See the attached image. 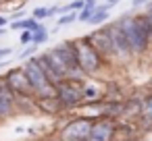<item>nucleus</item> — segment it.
Masks as SVG:
<instances>
[{
	"instance_id": "25",
	"label": "nucleus",
	"mask_w": 152,
	"mask_h": 141,
	"mask_svg": "<svg viewBox=\"0 0 152 141\" xmlns=\"http://www.w3.org/2000/svg\"><path fill=\"white\" fill-rule=\"evenodd\" d=\"M44 141H63V137H61V135L56 133V135H50V137H46Z\"/></svg>"
},
{
	"instance_id": "15",
	"label": "nucleus",
	"mask_w": 152,
	"mask_h": 141,
	"mask_svg": "<svg viewBox=\"0 0 152 141\" xmlns=\"http://www.w3.org/2000/svg\"><path fill=\"white\" fill-rule=\"evenodd\" d=\"M137 124L142 131H152V93L142 98V110H140Z\"/></svg>"
},
{
	"instance_id": "1",
	"label": "nucleus",
	"mask_w": 152,
	"mask_h": 141,
	"mask_svg": "<svg viewBox=\"0 0 152 141\" xmlns=\"http://www.w3.org/2000/svg\"><path fill=\"white\" fill-rule=\"evenodd\" d=\"M117 21L127 35L133 56H144L148 50H152V17L148 13L123 15Z\"/></svg>"
},
{
	"instance_id": "18",
	"label": "nucleus",
	"mask_w": 152,
	"mask_h": 141,
	"mask_svg": "<svg viewBox=\"0 0 152 141\" xmlns=\"http://www.w3.org/2000/svg\"><path fill=\"white\" fill-rule=\"evenodd\" d=\"M31 33H34V44H38V46L46 44L48 38H50V31L46 29V25H42L40 29H36V31H31Z\"/></svg>"
},
{
	"instance_id": "6",
	"label": "nucleus",
	"mask_w": 152,
	"mask_h": 141,
	"mask_svg": "<svg viewBox=\"0 0 152 141\" xmlns=\"http://www.w3.org/2000/svg\"><path fill=\"white\" fill-rule=\"evenodd\" d=\"M36 58H38V64L42 67V71L48 75V79L56 85L58 81H63V79H67L69 77V71H67V67H65V62L58 58V54L50 48V50H46V52H42V54H36Z\"/></svg>"
},
{
	"instance_id": "27",
	"label": "nucleus",
	"mask_w": 152,
	"mask_h": 141,
	"mask_svg": "<svg viewBox=\"0 0 152 141\" xmlns=\"http://www.w3.org/2000/svg\"><path fill=\"white\" fill-rule=\"evenodd\" d=\"M146 13H148V15H150V17H152V2H150V4H148V9H146Z\"/></svg>"
},
{
	"instance_id": "10",
	"label": "nucleus",
	"mask_w": 152,
	"mask_h": 141,
	"mask_svg": "<svg viewBox=\"0 0 152 141\" xmlns=\"http://www.w3.org/2000/svg\"><path fill=\"white\" fill-rule=\"evenodd\" d=\"M56 54H58V58L65 62V67H67V71H69V77H86L81 71H79V64H77V54H75V46H73V40H63V42H58L54 48H52Z\"/></svg>"
},
{
	"instance_id": "16",
	"label": "nucleus",
	"mask_w": 152,
	"mask_h": 141,
	"mask_svg": "<svg viewBox=\"0 0 152 141\" xmlns=\"http://www.w3.org/2000/svg\"><path fill=\"white\" fill-rule=\"evenodd\" d=\"M108 17H110V15H108V11H104V9L98 4V7H96V13L92 15V19H90L88 23H90V25H94V27H102L104 23H108Z\"/></svg>"
},
{
	"instance_id": "21",
	"label": "nucleus",
	"mask_w": 152,
	"mask_h": 141,
	"mask_svg": "<svg viewBox=\"0 0 152 141\" xmlns=\"http://www.w3.org/2000/svg\"><path fill=\"white\" fill-rule=\"evenodd\" d=\"M19 42H21V44H25V46H27V44H34V33H31L29 29H25V31L19 35Z\"/></svg>"
},
{
	"instance_id": "14",
	"label": "nucleus",
	"mask_w": 152,
	"mask_h": 141,
	"mask_svg": "<svg viewBox=\"0 0 152 141\" xmlns=\"http://www.w3.org/2000/svg\"><path fill=\"white\" fill-rule=\"evenodd\" d=\"M140 110H142V98H129V100H123V114H121V120L137 122Z\"/></svg>"
},
{
	"instance_id": "9",
	"label": "nucleus",
	"mask_w": 152,
	"mask_h": 141,
	"mask_svg": "<svg viewBox=\"0 0 152 141\" xmlns=\"http://www.w3.org/2000/svg\"><path fill=\"white\" fill-rule=\"evenodd\" d=\"M92 122H94V120L75 116V118H71V120L58 131V135L63 137V141H88Z\"/></svg>"
},
{
	"instance_id": "19",
	"label": "nucleus",
	"mask_w": 152,
	"mask_h": 141,
	"mask_svg": "<svg viewBox=\"0 0 152 141\" xmlns=\"http://www.w3.org/2000/svg\"><path fill=\"white\" fill-rule=\"evenodd\" d=\"M77 21V13L73 11V13H63L58 19H56V25L58 27H65V25H71V23H75Z\"/></svg>"
},
{
	"instance_id": "29",
	"label": "nucleus",
	"mask_w": 152,
	"mask_h": 141,
	"mask_svg": "<svg viewBox=\"0 0 152 141\" xmlns=\"http://www.w3.org/2000/svg\"><path fill=\"white\" fill-rule=\"evenodd\" d=\"M4 2H7V0H0V4H4Z\"/></svg>"
},
{
	"instance_id": "13",
	"label": "nucleus",
	"mask_w": 152,
	"mask_h": 141,
	"mask_svg": "<svg viewBox=\"0 0 152 141\" xmlns=\"http://www.w3.org/2000/svg\"><path fill=\"white\" fill-rule=\"evenodd\" d=\"M36 108L38 112L42 114H48V116H61L65 112L63 104L58 102L56 95H44V98H36Z\"/></svg>"
},
{
	"instance_id": "24",
	"label": "nucleus",
	"mask_w": 152,
	"mask_h": 141,
	"mask_svg": "<svg viewBox=\"0 0 152 141\" xmlns=\"http://www.w3.org/2000/svg\"><path fill=\"white\" fill-rule=\"evenodd\" d=\"M21 17H23V11H17V13H13V15H11L9 19H11V21H13V19H15V21H19Z\"/></svg>"
},
{
	"instance_id": "12",
	"label": "nucleus",
	"mask_w": 152,
	"mask_h": 141,
	"mask_svg": "<svg viewBox=\"0 0 152 141\" xmlns=\"http://www.w3.org/2000/svg\"><path fill=\"white\" fill-rule=\"evenodd\" d=\"M15 114H19V110H17V95L2 81V77H0V120H7V118H11Z\"/></svg>"
},
{
	"instance_id": "23",
	"label": "nucleus",
	"mask_w": 152,
	"mask_h": 141,
	"mask_svg": "<svg viewBox=\"0 0 152 141\" xmlns=\"http://www.w3.org/2000/svg\"><path fill=\"white\" fill-rule=\"evenodd\" d=\"M7 25H11V19L4 17V15H0V27H7Z\"/></svg>"
},
{
	"instance_id": "17",
	"label": "nucleus",
	"mask_w": 152,
	"mask_h": 141,
	"mask_svg": "<svg viewBox=\"0 0 152 141\" xmlns=\"http://www.w3.org/2000/svg\"><path fill=\"white\" fill-rule=\"evenodd\" d=\"M58 13H61V7H50V9H46V7H38V9L34 11V17H36L38 21H44V19H50V17L58 15Z\"/></svg>"
},
{
	"instance_id": "28",
	"label": "nucleus",
	"mask_w": 152,
	"mask_h": 141,
	"mask_svg": "<svg viewBox=\"0 0 152 141\" xmlns=\"http://www.w3.org/2000/svg\"><path fill=\"white\" fill-rule=\"evenodd\" d=\"M4 33H7V27H0V38H2Z\"/></svg>"
},
{
	"instance_id": "7",
	"label": "nucleus",
	"mask_w": 152,
	"mask_h": 141,
	"mask_svg": "<svg viewBox=\"0 0 152 141\" xmlns=\"http://www.w3.org/2000/svg\"><path fill=\"white\" fill-rule=\"evenodd\" d=\"M104 29H106L108 35H110V42H113V48H115V58H117L119 62H127V60L135 58L133 52H131V46H129V42H127V35H125V31L121 29L119 21H108V23H104Z\"/></svg>"
},
{
	"instance_id": "4",
	"label": "nucleus",
	"mask_w": 152,
	"mask_h": 141,
	"mask_svg": "<svg viewBox=\"0 0 152 141\" xmlns=\"http://www.w3.org/2000/svg\"><path fill=\"white\" fill-rule=\"evenodd\" d=\"M23 69H25V73H27V77H29V81H31V85H34V93H36V98L56 95V87H54V83H52V81L48 79V75L42 71V67L38 64V58H36V56L27 58L25 64H23Z\"/></svg>"
},
{
	"instance_id": "3",
	"label": "nucleus",
	"mask_w": 152,
	"mask_h": 141,
	"mask_svg": "<svg viewBox=\"0 0 152 141\" xmlns=\"http://www.w3.org/2000/svg\"><path fill=\"white\" fill-rule=\"evenodd\" d=\"M88 77H67L63 81H58L56 87V98L63 104L65 112H73L77 106L83 104V83Z\"/></svg>"
},
{
	"instance_id": "20",
	"label": "nucleus",
	"mask_w": 152,
	"mask_h": 141,
	"mask_svg": "<svg viewBox=\"0 0 152 141\" xmlns=\"http://www.w3.org/2000/svg\"><path fill=\"white\" fill-rule=\"evenodd\" d=\"M40 46L38 44H29L23 52H19V60H27V58H31V56H36V50H38Z\"/></svg>"
},
{
	"instance_id": "8",
	"label": "nucleus",
	"mask_w": 152,
	"mask_h": 141,
	"mask_svg": "<svg viewBox=\"0 0 152 141\" xmlns=\"http://www.w3.org/2000/svg\"><path fill=\"white\" fill-rule=\"evenodd\" d=\"M86 40L94 46V50L110 64L113 60H117L115 58V48H113V42H110V35H108V31L104 29V25L102 27H98V29H94L92 33H88L86 35Z\"/></svg>"
},
{
	"instance_id": "11",
	"label": "nucleus",
	"mask_w": 152,
	"mask_h": 141,
	"mask_svg": "<svg viewBox=\"0 0 152 141\" xmlns=\"http://www.w3.org/2000/svg\"><path fill=\"white\" fill-rule=\"evenodd\" d=\"M115 139H117V120L98 118L92 122L88 141H115Z\"/></svg>"
},
{
	"instance_id": "2",
	"label": "nucleus",
	"mask_w": 152,
	"mask_h": 141,
	"mask_svg": "<svg viewBox=\"0 0 152 141\" xmlns=\"http://www.w3.org/2000/svg\"><path fill=\"white\" fill-rule=\"evenodd\" d=\"M73 46H75V54H77V64H79V71L86 75V77H96L108 62L94 50V46L86 40V35H79V38H73Z\"/></svg>"
},
{
	"instance_id": "26",
	"label": "nucleus",
	"mask_w": 152,
	"mask_h": 141,
	"mask_svg": "<svg viewBox=\"0 0 152 141\" xmlns=\"http://www.w3.org/2000/svg\"><path fill=\"white\" fill-rule=\"evenodd\" d=\"M146 2H150V0H133V7L137 9V7H142V4H146Z\"/></svg>"
},
{
	"instance_id": "5",
	"label": "nucleus",
	"mask_w": 152,
	"mask_h": 141,
	"mask_svg": "<svg viewBox=\"0 0 152 141\" xmlns=\"http://www.w3.org/2000/svg\"><path fill=\"white\" fill-rule=\"evenodd\" d=\"M0 77H2V81L13 89L15 95H19V98H36L34 85H31V81H29V77H27L23 67H13Z\"/></svg>"
},
{
	"instance_id": "22",
	"label": "nucleus",
	"mask_w": 152,
	"mask_h": 141,
	"mask_svg": "<svg viewBox=\"0 0 152 141\" xmlns=\"http://www.w3.org/2000/svg\"><path fill=\"white\" fill-rule=\"evenodd\" d=\"M11 54H13V48H9V46H0V60L9 58Z\"/></svg>"
}]
</instances>
